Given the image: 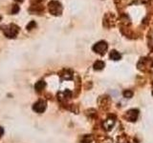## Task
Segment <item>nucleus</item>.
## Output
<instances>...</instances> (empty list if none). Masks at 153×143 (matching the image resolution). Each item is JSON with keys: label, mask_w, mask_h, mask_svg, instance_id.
I'll use <instances>...</instances> for the list:
<instances>
[{"label": "nucleus", "mask_w": 153, "mask_h": 143, "mask_svg": "<svg viewBox=\"0 0 153 143\" xmlns=\"http://www.w3.org/2000/svg\"><path fill=\"white\" fill-rule=\"evenodd\" d=\"M36 23L35 21H31V22L27 25V30H28V31H31L32 29L36 28Z\"/></svg>", "instance_id": "nucleus-10"}, {"label": "nucleus", "mask_w": 153, "mask_h": 143, "mask_svg": "<svg viewBox=\"0 0 153 143\" xmlns=\"http://www.w3.org/2000/svg\"><path fill=\"white\" fill-rule=\"evenodd\" d=\"M123 95H124V97L129 98V97H131L133 95V93L131 92L130 90H126V91H124V92H123Z\"/></svg>", "instance_id": "nucleus-11"}, {"label": "nucleus", "mask_w": 153, "mask_h": 143, "mask_svg": "<svg viewBox=\"0 0 153 143\" xmlns=\"http://www.w3.org/2000/svg\"><path fill=\"white\" fill-rule=\"evenodd\" d=\"M19 32V27L14 25V24H10L4 28V35L8 38H14Z\"/></svg>", "instance_id": "nucleus-2"}, {"label": "nucleus", "mask_w": 153, "mask_h": 143, "mask_svg": "<svg viewBox=\"0 0 153 143\" xmlns=\"http://www.w3.org/2000/svg\"><path fill=\"white\" fill-rule=\"evenodd\" d=\"M45 86H46V84H45V82L43 80H40V81H38V82H36V85H35V89H36V92H41V91L45 88Z\"/></svg>", "instance_id": "nucleus-7"}, {"label": "nucleus", "mask_w": 153, "mask_h": 143, "mask_svg": "<svg viewBox=\"0 0 153 143\" xmlns=\"http://www.w3.org/2000/svg\"><path fill=\"white\" fill-rule=\"evenodd\" d=\"M138 116H139V111H138V110L134 109V110H130V111H128L126 113V117L129 121H135L137 119V117H138Z\"/></svg>", "instance_id": "nucleus-5"}, {"label": "nucleus", "mask_w": 153, "mask_h": 143, "mask_svg": "<svg viewBox=\"0 0 153 143\" xmlns=\"http://www.w3.org/2000/svg\"><path fill=\"white\" fill-rule=\"evenodd\" d=\"M14 1H16V2H23L24 0H14Z\"/></svg>", "instance_id": "nucleus-14"}, {"label": "nucleus", "mask_w": 153, "mask_h": 143, "mask_svg": "<svg viewBox=\"0 0 153 143\" xmlns=\"http://www.w3.org/2000/svg\"><path fill=\"white\" fill-rule=\"evenodd\" d=\"M3 133H4V130H3V128L0 127V137H1L3 136Z\"/></svg>", "instance_id": "nucleus-13"}, {"label": "nucleus", "mask_w": 153, "mask_h": 143, "mask_svg": "<svg viewBox=\"0 0 153 143\" xmlns=\"http://www.w3.org/2000/svg\"><path fill=\"white\" fill-rule=\"evenodd\" d=\"M104 62L102 61V60H98V61H96L95 63H94V69L95 70H97V71H100V70H102L103 69V67H104Z\"/></svg>", "instance_id": "nucleus-8"}, {"label": "nucleus", "mask_w": 153, "mask_h": 143, "mask_svg": "<svg viewBox=\"0 0 153 143\" xmlns=\"http://www.w3.org/2000/svg\"><path fill=\"white\" fill-rule=\"evenodd\" d=\"M109 57H110V59H112V60H120L122 56H121V54H120V52L113 50V51L110 52Z\"/></svg>", "instance_id": "nucleus-6"}, {"label": "nucleus", "mask_w": 153, "mask_h": 143, "mask_svg": "<svg viewBox=\"0 0 153 143\" xmlns=\"http://www.w3.org/2000/svg\"><path fill=\"white\" fill-rule=\"evenodd\" d=\"M47 107V104H46V101L43 99H39L38 101H36L35 104L33 105V110L35 111L36 113H38V114H41L45 111V109Z\"/></svg>", "instance_id": "nucleus-4"}, {"label": "nucleus", "mask_w": 153, "mask_h": 143, "mask_svg": "<svg viewBox=\"0 0 153 143\" xmlns=\"http://www.w3.org/2000/svg\"><path fill=\"white\" fill-rule=\"evenodd\" d=\"M92 136H88V135H86L82 137V140H81V142L82 143H91L92 142Z\"/></svg>", "instance_id": "nucleus-9"}, {"label": "nucleus", "mask_w": 153, "mask_h": 143, "mask_svg": "<svg viewBox=\"0 0 153 143\" xmlns=\"http://www.w3.org/2000/svg\"><path fill=\"white\" fill-rule=\"evenodd\" d=\"M107 43L105 41H100L98 43H96L93 47V51L97 54H100V55H103L107 51Z\"/></svg>", "instance_id": "nucleus-3"}, {"label": "nucleus", "mask_w": 153, "mask_h": 143, "mask_svg": "<svg viewBox=\"0 0 153 143\" xmlns=\"http://www.w3.org/2000/svg\"><path fill=\"white\" fill-rule=\"evenodd\" d=\"M152 94H153V93H152Z\"/></svg>", "instance_id": "nucleus-15"}, {"label": "nucleus", "mask_w": 153, "mask_h": 143, "mask_svg": "<svg viewBox=\"0 0 153 143\" xmlns=\"http://www.w3.org/2000/svg\"><path fill=\"white\" fill-rule=\"evenodd\" d=\"M19 11V7L17 5H13V8H12V13H17Z\"/></svg>", "instance_id": "nucleus-12"}, {"label": "nucleus", "mask_w": 153, "mask_h": 143, "mask_svg": "<svg viewBox=\"0 0 153 143\" xmlns=\"http://www.w3.org/2000/svg\"><path fill=\"white\" fill-rule=\"evenodd\" d=\"M48 9H49V12L51 14L55 16H59L62 13V5L60 2L56 1V0H53L49 4H48Z\"/></svg>", "instance_id": "nucleus-1"}]
</instances>
